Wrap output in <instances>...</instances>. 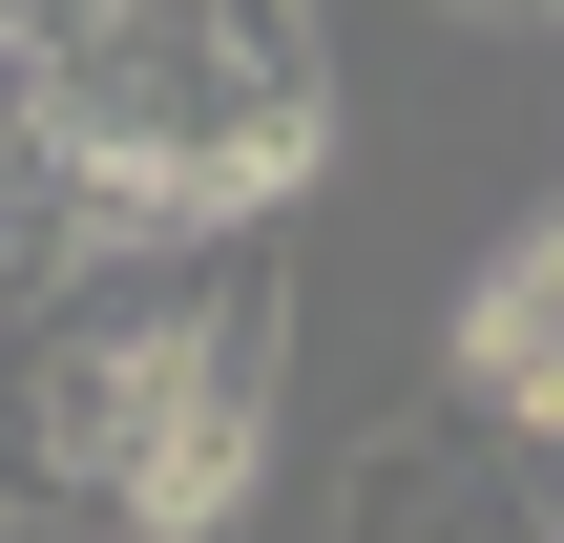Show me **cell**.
<instances>
[{
  "label": "cell",
  "mask_w": 564,
  "mask_h": 543,
  "mask_svg": "<svg viewBox=\"0 0 564 543\" xmlns=\"http://www.w3.org/2000/svg\"><path fill=\"white\" fill-rule=\"evenodd\" d=\"M0 146L105 251H230L335 167V84L293 0H0Z\"/></svg>",
  "instance_id": "6da1fadb"
},
{
  "label": "cell",
  "mask_w": 564,
  "mask_h": 543,
  "mask_svg": "<svg viewBox=\"0 0 564 543\" xmlns=\"http://www.w3.org/2000/svg\"><path fill=\"white\" fill-rule=\"evenodd\" d=\"M251 460H272V230L105 251L0 335V523L230 543Z\"/></svg>",
  "instance_id": "7a4b0ae2"
},
{
  "label": "cell",
  "mask_w": 564,
  "mask_h": 543,
  "mask_svg": "<svg viewBox=\"0 0 564 543\" xmlns=\"http://www.w3.org/2000/svg\"><path fill=\"white\" fill-rule=\"evenodd\" d=\"M523 21H564V0H523Z\"/></svg>",
  "instance_id": "3957f363"
}]
</instances>
